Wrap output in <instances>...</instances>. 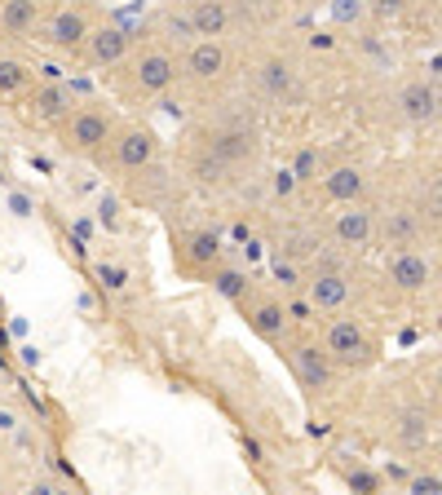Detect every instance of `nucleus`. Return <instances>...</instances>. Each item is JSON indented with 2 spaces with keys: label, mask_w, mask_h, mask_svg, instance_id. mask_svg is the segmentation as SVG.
<instances>
[{
  "label": "nucleus",
  "mask_w": 442,
  "mask_h": 495,
  "mask_svg": "<svg viewBox=\"0 0 442 495\" xmlns=\"http://www.w3.org/2000/svg\"><path fill=\"white\" fill-rule=\"evenodd\" d=\"M385 234L393 239V243H407V239L416 234V221L407 217V213H393V217L385 221Z\"/></svg>",
  "instance_id": "nucleus-23"
},
{
  "label": "nucleus",
  "mask_w": 442,
  "mask_h": 495,
  "mask_svg": "<svg viewBox=\"0 0 442 495\" xmlns=\"http://www.w3.org/2000/svg\"><path fill=\"white\" fill-rule=\"evenodd\" d=\"M332 13H336L340 22H349V18H358V13H363V4H358V0H336V4H332Z\"/></svg>",
  "instance_id": "nucleus-26"
},
{
  "label": "nucleus",
  "mask_w": 442,
  "mask_h": 495,
  "mask_svg": "<svg viewBox=\"0 0 442 495\" xmlns=\"http://www.w3.org/2000/svg\"><path fill=\"white\" fill-rule=\"evenodd\" d=\"M66 110H71L66 84H45V89H36V93L27 98V119H40V124H54Z\"/></svg>",
  "instance_id": "nucleus-12"
},
{
  "label": "nucleus",
  "mask_w": 442,
  "mask_h": 495,
  "mask_svg": "<svg viewBox=\"0 0 442 495\" xmlns=\"http://www.w3.org/2000/svg\"><path fill=\"white\" fill-rule=\"evenodd\" d=\"M398 107L411 124H434L438 119V89L425 84V80H411L402 93H398Z\"/></svg>",
  "instance_id": "nucleus-10"
},
{
  "label": "nucleus",
  "mask_w": 442,
  "mask_h": 495,
  "mask_svg": "<svg viewBox=\"0 0 442 495\" xmlns=\"http://www.w3.org/2000/svg\"><path fill=\"white\" fill-rule=\"evenodd\" d=\"M323 349H328L332 367H367V363L376 358V340L358 328L354 319H336L328 328Z\"/></svg>",
  "instance_id": "nucleus-1"
},
{
  "label": "nucleus",
  "mask_w": 442,
  "mask_h": 495,
  "mask_svg": "<svg viewBox=\"0 0 442 495\" xmlns=\"http://www.w3.org/2000/svg\"><path fill=\"white\" fill-rule=\"evenodd\" d=\"M40 18V0H0V31L4 36H27Z\"/></svg>",
  "instance_id": "nucleus-16"
},
{
  "label": "nucleus",
  "mask_w": 442,
  "mask_h": 495,
  "mask_svg": "<svg viewBox=\"0 0 442 495\" xmlns=\"http://www.w3.org/2000/svg\"><path fill=\"white\" fill-rule=\"evenodd\" d=\"M110 146H115V164L119 168H146L155 160V151H160V137L151 128H142V124H128V128H119L110 137Z\"/></svg>",
  "instance_id": "nucleus-5"
},
{
  "label": "nucleus",
  "mask_w": 442,
  "mask_h": 495,
  "mask_svg": "<svg viewBox=\"0 0 442 495\" xmlns=\"http://www.w3.org/2000/svg\"><path fill=\"white\" fill-rule=\"evenodd\" d=\"M345 296H349V283H345L340 270H319V275L310 278V301H314V310H340Z\"/></svg>",
  "instance_id": "nucleus-14"
},
{
  "label": "nucleus",
  "mask_w": 442,
  "mask_h": 495,
  "mask_svg": "<svg viewBox=\"0 0 442 495\" xmlns=\"http://www.w3.org/2000/svg\"><path fill=\"white\" fill-rule=\"evenodd\" d=\"M177 80V62L168 54H142L128 71V93L133 98H155Z\"/></svg>",
  "instance_id": "nucleus-4"
},
{
  "label": "nucleus",
  "mask_w": 442,
  "mask_h": 495,
  "mask_svg": "<svg viewBox=\"0 0 442 495\" xmlns=\"http://www.w3.org/2000/svg\"><path fill=\"white\" fill-rule=\"evenodd\" d=\"M310 172H314V151H301V160H296V168H292V177H296V181H305Z\"/></svg>",
  "instance_id": "nucleus-27"
},
{
  "label": "nucleus",
  "mask_w": 442,
  "mask_h": 495,
  "mask_svg": "<svg viewBox=\"0 0 442 495\" xmlns=\"http://www.w3.org/2000/svg\"><path fill=\"white\" fill-rule=\"evenodd\" d=\"M332 230H336V239H340L345 248H363V243L372 239V230H376L372 208H363V204H340V213H336V221H332Z\"/></svg>",
  "instance_id": "nucleus-9"
},
{
  "label": "nucleus",
  "mask_w": 442,
  "mask_h": 495,
  "mask_svg": "<svg viewBox=\"0 0 442 495\" xmlns=\"http://www.w3.org/2000/svg\"><path fill=\"white\" fill-rule=\"evenodd\" d=\"M292 190H296V177H292V172H278V177H275V195H292Z\"/></svg>",
  "instance_id": "nucleus-28"
},
{
  "label": "nucleus",
  "mask_w": 442,
  "mask_h": 495,
  "mask_svg": "<svg viewBox=\"0 0 442 495\" xmlns=\"http://www.w3.org/2000/svg\"><path fill=\"white\" fill-rule=\"evenodd\" d=\"M213 287H217L221 296L239 301V296H243V287H248V275H239V270H217V275H213Z\"/></svg>",
  "instance_id": "nucleus-22"
},
{
  "label": "nucleus",
  "mask_w": 442,
  "mask_h": 495,
  "mask_svg": "<svg viewBox=\"0 0 442 495\" xmlns=\"http://www.w3.org/2000/svg\"><path fill=\"white\" fill-rule=\"evenodd\" d=\"M186 27H190L199 40H217V36H225V27H230V9H225V0H195Z\"/></svg>",
  "instance_id": "nucleus-11"
},
{
  "label": "nucleus",
  "mask_w": 442,
  "mask_h": 495,
  "mask_svg": "<svg viewBox=\"0 0 442 495\" xmlns=\"http://www.w3.org/2000/svg\"><path fill=\"white\" fill-rule=\"evenodd\" d=\"M89 31H93V22H89V13L80 9V4H66V9H57L54 18L40 27V40L49 45V49H80L84 40H89Z\"/></svg>",
  "instance_id": "nucleus-3"
},
{
  "label": "nucleus",
  "mask_w": 442,
  "mask_h": 495,
  "mask_svg": "<svg viewBox=\"0 0 442 495\" xmlns=\"http://www.w3.org/2000/svg\"><path fill=\"white\" fill-rule=\"evenodd\" d=\"M27 80H31V71L18 57H0V93H18Z\"/></svg>",
  "instance_id": "nucleus-21"
},
{
  "label": "nucleus",
  "mask_w": 442,
  "mask_h": 495,
  "mask_svg": "<svg viewBox=\"0 0 442 495\" xmlns=\"http://www.w3.org/2000/svg\"><path fill=\"white\" fill-rule=\"evenodd\" d=\"M398 438L407 442V446H425V438H429V416H425V411H407Z\"/></svg>",
  "instance_id": "nucleus-20"
},
{
  "label": "nucleus",
  "mask_w": 442,
  "mask_h": 495,
  "mask_svg": "<svg viewBox=\"0 0 442 495\" xmlns=\"http://www.w3.org/2000/svg\"><path fill=\"white\" fill-rule=\"evenodd\" d=\"M186 71H190L195 80H217L221 71H225V49H221V40H195L190 54H186Z\"/></svg>",
  "instance_id": "nucleus-13"
},
{
  "label": "nucleus",
  "mask_w": 442,
  "mask_h": 495,
  "mask_svg": "<svg viewBox=\"0 0 442 495\" xmlns=\"http://www.w3.org/2000/svg\"><path fill=\"white\" fill-rule=\"evenodd\" d=\"M389 278H393L398 292H425V287L434 283V261H429L425 252L402 248V252H393V261H389Z\"/></svg>",
  "instance_id": "nucleus-7"
},
{
  "label": "nucleus",
  "mask_w": 442,
  "mask_h": 495,
  "mask_svg": "<svg viewBox=\"0 0 442 495\" xmlns=\"http://www.w3.org/2000/svg\"><path fill=\"white\" fill-rule=\"evenodd\" d=\"M80 49L89 57V66H115V62H124V54H128V31L115 27V22L110 27H93Z\"/></svg>",
  "instance_id": "nucleus-8"
},
{
  "label": "nucleus",
  "mask_w": 442,
  "mask_h": 495,
  "mask_svg": "<svg viewBox=\"0 0 442 495\" xmlns=\"http://www.w3.org/2000/svg\"><path fill=\"white\" fill-rule=\"evenodd\" d=\"M411 495H442V482H438V473H420V478L411 482Z\"/></svg>",
  "instance_id": "nucleus-25"
},
{
  "label": "nucleus",
  "mask_w": 442,
  "mask_h": 495,
  "mask_svg": "<svg viewBox=\"0 0 442 495\" xmlns=\"http://www.w3.org/2000/svg\"><path fill=\"white\" fill-rule=\"evenodd\" d=\"M261 84H266L270 98H292V93H296V71H292V62L270 57V62L261 66Z\"/></svg>",
  "instance_id": "nucleus-17"
},
{
  "label": "nucleus",
  "mask_w": 442,
  "mask_h": 495,
  "mask_svg": "<svg viewBox=\"0 0 442 495\" xmlns=\"http://www.w3.org/2000/svg\"><path fill=\"white\" fill-rule=\"evenodd\" d=\"M190 261L195 266H217V257H221V239L217 234H208V230H199V234H190Z\"/></svg>",
  "instance_id": "nucleus-19"
},
{
  "label": "nucleus",
  "mask_w": 442,
  "mask_h": 495,
  "mask_svg": "<svg viewBox=\"0 0 442 495\" xmlns=\"http://www.w3.org/2000/svg\"><path fill=\"white\" fill-rule=\"evenodd\" d=\"M376 9H381V13H398V0H381Z\"/></svg>",
  "instance_id": "nucleus-29"
},
{
  "label": "nucleus",
  "mask_w": 442,
  "mask_h": 495,
  "mask_svg": "<svg viewBox=\"0 0 442 495\" xmlns=\"http://www.w3.org/2000/svg\"><path fill=\"white\" fill-rule=\"evenodd\" d=\"M107 142H110L107 110L80 107L75 115H71V124H66V151H75V155H93V151H102Z\"/></svg>",
  "instance_id": "nucleus-2"
},
{
  "label": "nucleus",
  "mask_w": 442,
  "mask_h": 495,
  "mask_svg": "<svg viewBox=\"0 0 442 495\" xmlns=\"http://www.w3.org/2000/svg\"><path fill=\"white\" fill-rule=\"evenodd\" d=\"M287 363H292V372L301 376V385L305 389H323L332 381V358L323 345H314V340H296L292 345V354H287Z\"/></svg>",
  "instance_id": "nucleus-6"
},
{
  "label": "nucleus",
  "mask_w": 442,
  "mask_h": 495,
  "mask_svg": "<svg viewBox=\"0 0 442 495\" xmlns=\"http://www.w3.org/2000/svg\"><path fill=\"white\" fill-rule=\"evenodd\" d=\"M252 328L261 331L266 340H278L283 328H287V314H283V305L278 301H261L257 310H252Z\"/></svg>",
  "instance_id": "nucleus-18"
},
{
  "label": "nucleus",
  "mask_w": 442,
  "mask_h": 495,
  "mask_svg": "<svg viewBox=\"0 0 442 495\" xmlns=\"http://www.w3.org/2000/svg\"><path fill=\"white\" fill-rule=\"evenodd\" d=\"M314 248H319L314 234H287V239H283V257H310Z\"/></svg>",
  "instance_id": "nucleus-24"
},
{
  "label": "nucleus",
  "mask_w": 442,
  "mask_h": 495,
  "mask_svg": "<svg viewBox=\"0 0 442 495\" xmlns=\"http://www.w3.org/2000/svg\"><path fill=\"white\" fill-rule=\"evenodd\" d=\"M328 195L336 199V204H358L363 199V190H367V177H363V168H354V164H340V168H332L328 172Z\"/></svg>",
  "instance_id": "nucleus-15"
}]
</instances>
